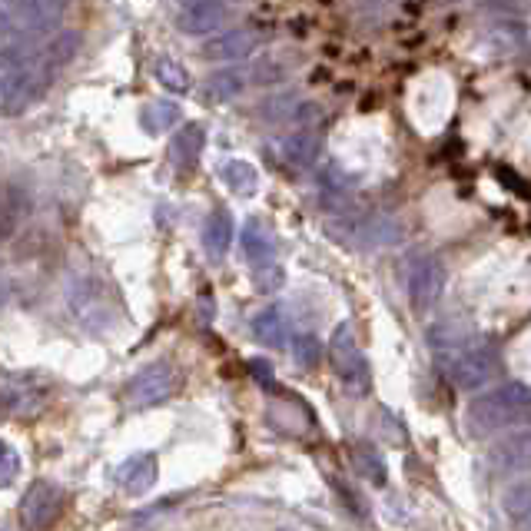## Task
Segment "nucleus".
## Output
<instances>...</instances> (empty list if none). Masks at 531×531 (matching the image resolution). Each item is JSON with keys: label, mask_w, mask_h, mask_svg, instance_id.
<instances>
[{"label": "nucleus", "mask_w": 531, "mask_h": 531, "mask_svg": "<svg viewBox=\"0 0 531 531\" xmlns=\"http://www.w3.org/2000/svg\"><path fill=\"white\" fill-rule=\"evenodd\" d=\"M442 352V369L445 376L452 379V385L458 389L472 392V389H482L485 382H492L498 376V366H502V359H498V349L492 342L485 339H472V336H462V339H449V342H435Z\"/></svg>", "instance_id": "1"}, {"label": "nucleus", "mask_w": 531, "mask_h": 531, "mask_svg": "<svg viewBox=\"0 0 531 531\" xmlns=\"http://www.w3.org/2000/svg\"><path fill=\"white\" fill-rule=\"evenodd\" d=\"M528 409H531V392L525 382H508L498 385V389L478 395V399L468 405V429L472 432H502V429H515V425L528 422Z\"/></svg>", "instance_id": "2"}, {"label": "nucleus", "mask_w": 531, "mask_h": 531, "mask_svg": "<svg viewBox=\"0 0 531 531\" xmlns=\"http://www.w3.org/2000/svg\"><path fill=\"white\" fill-rule=\"evenodd\" d=\"M329 362H332V369H336L339 382L346 385L349 395H369L372 372H369V362H366V356H362L356 332H352L349 322H342V326H336V332H332Z\"/></svg>", "instance_id": "3"}, {"label": "nucleus", "mask_w": 531, "mask_h": 531, "mask_svg": "<svg viewBox=\"0 0 531 531\" xmlns=\"http://www.w3.org/2000/svg\"><path fill=\"white\" fill-rule=\"evenodd\" d=\"M180 389V372L173 362H150L147 369H140L127 385V405L130 409H153L166 399H173V392Z\"/></svg>", "instance_id": "4"}, {"label": "nucleus", "mask_w": 531, "mask_h": 531, "mask_svg": "<svg viewBox=\"0 0 531 531\" xmlns=\"http://www.w3.org/2000/svg\"><path fill=\"white\" fill-rule=\"evenodd\" d=\"M445 293V266L439 256L419 253L409 263V303L415 312H429Z\"/></svg>", "instance_id": "5"}, {"label": "nucleus", "mask_w": 531, "mask_h": 531, "mask_svg": "<svg viewBox=\"0 0 531 531\" xmlns=\"http://www.w3.org/2000/svg\"><path fill=\"white\" fill-rule=\"evenodd\" d=\"M64 498H67L64 488L57 482L40 478L20 498V522H24L27 531H47L60 518V512H64Z\"/></svg>", "instance_id": "6"}, {"label": "nucleus", "mask_w": 531, "mask_h": 531, "mask_svg": "<svg viewBox=\"0 0 531 531\" xmlns=\"http://www.w3.org/2000/svg\"><path fill=\"white\" fill-rule=\"evenodd\" d=\"M70 0H14V24L27 34H50L67 17Z\"/></svg>", "instance_id": "7"}, {"label": "nucleus", "mask_w": 531, "mask_h": 531, "mask_svg": "<svg viewBox=\"0 0 531 531\" xmlns=\"http://www.w3.org/2000/svg\"><path fill=\"white\" fill-rule=\"evenodd\" d=\"M226 17H229L226 0H186L180 14H176V27L190 37H206L213 30H220Z\"/></svg>", "instance_id": "8"}, {"label": "nucleus", "mask_w": 531, "mask_h": 531, "mask_svg": "<svg viewBox=\"0 0 531 531\" xmlns=\"http://www.w3.org/2000/svg\"><path fill=\"white\" fill-rule=\"evenodd\" d=\"M233 236H236L233 216H229V210H223V206H216V210L206 216V223H203V249H206V256H210L213 263H223L229 246H233Z\"/></svg>", "instance_id": "9"}, {"label": "nucleus", "mask_w": 531, "mask_h": 531, "mask_svg": "<svg viewBox=\"0 0 531 531\" xmlns=\"http://www.w3.org/2000/svg\"><path fill=\"white\" fill-rule=\"evenodd\" d=\"M203 147H206V130L200 123H186V127L170 140V163L180 173H193L203 156Z\"/></svg>", "instance_id": "10"}, {"label": "nucleus", "mask_w": 531, "mask_h": 531, "mask_svg": "<svg viewBox=\"0 0 531 531\" xmlns=\"http://www.w3.org/2000/svg\"><path fill=\"white\" fill-rule=\"evenodd\" d=\"M259 47V34L253 27H239V30H226L216 40L203 47V57L206 60H239L246 54H253Z\"/></svg>", "instance_id": "11"}, {"label": "nucleus", "mask_w": 531, "mask_h": 531, "mask_svg": "<svg viewBox=\"0 0 531 531\" xmlns=\"http://www.w3.org/2000/svg\"><path fill=\"white\" fill-rule=\"evenodd\" d=\"M319 153H322V137L316 130H296L283 140V160L289 170H296V173L312 170Z\"/></svg>", "instance_id": "12"}, {"label": "nucleus", "mask_w": 531, "mask_h": 531, "mask_svg": "<svg viewBox=\"0 0 531 531\" xmlns=\"http://www.w3.org/2000/svg\"><path fill=\"white\" fill-rule=\"evenodd\" d=\"M117 482L120 488L127 495H147L153 482H156V458L150 452H140V455H133L127 458V462L120 465V472H117Z\"/></svg>", "instance_id": "13"}, {"label": "nucleus", "mask_w": 531, "mask_h": 531, "mask_svg": "<svg viewBox=\"0 0 531 531\" xmlns=\"http://www.w3.org/2000/svg\"><path fill=\"white\" fill-rule=\"evenodd\" d=\"M243 256L249 259L253 269L276 266V243L269 236V229L259 220H246L243 226Z\"/></svg>", "instance_id": "14"}, {"label": "nucleus", "mask_w": 531, "mask_h": 531, "mask_svg": "<svg viewBox=\"0 0 531 531\" xmlns=\"http://www.w3.org/2000/svg\"><path fill=\"white\" fill-rule=\"evenodd\" d=\"M24 213H27V196L17 186L0 183V243L14 233L17 223L24 220Z\"/></svg>", "instance_id": "15"}, {"label": "nucleus", "mask_w": 531, "mask_h": 531, "mask_svg": "<svg viewBox=\"0 0 531 531\" xmlns=\"http://www.w3.org/2000/svg\"><path fill=\"white\" fill-rule=\"evenodd\" d=\"M253 336H256V342H263V346H269V349L286 346V319H283V312H279L276 306L259 312V316L253 319Z\"/></svg>", "instance_id": "16"}, {"label": "nucleus", "mask_w": 531, "mask_h": 531, "mask_svg": "<svg viewBox=\"0 0 531 531\" xmlns=\"http://www.w3.org/2000/svg\"><path fill=\"white\" fill-rule=\"evenodd\" d=\"M319 193H322V203H326V210H336L349 200L352 193V176H346L339 170V166H326V173H322L319 180Z\"/></svg>", "instance_id": "17"}, {"label": "nucleus", "mask_w": 531, "mask_h": 531, "mask_svg": "<svg viewBox=\"0 0 531 531\" xmlns=\"http://www.w3.org/2000/svg\"><path fill=\"white\" fill-rule=\"evenodd\" d=\"M246 83H249L246 70L229 67V70H220V74L210 77V83H206V93H210V100L226 103V100H236L239 93L246 90Z\"/></svg>", "instance_id": "18"}, {"label": "nucleus", "mask_w": 531, "mask_h": 531, "mask_svg": "<svg viewBox=\"0 0 531 531\" xmlns=\"http://www.w3.org/2000/svg\"><path fill=\"white\" fill-rule=\"evenodd\" d=\"M505 515L515 525V531H528V515H531V488L528 482H515L505 492Z\"/></svg>", "instance_id": "19"}, {"label": "nucleus", "mask_w": 531, "mask_h": 531, "mask_svg": "<svg viewBox=\"0 0 531 531\" xmlns=\"http://www.w3.org/2000/svg\"><path fill=\"white\" fill-rule=\"evenodd\" d=\"M220 176H223V183H226L236 196H253L256 186H259L256 170H253L249 163H243V160H229L223 170H220Z\"/></svg>", "instance_id": "20"}, {"label": "nucleus", "mask_w": 531, "mask_h": 531, "mask_svg": "<svg viewBox=\"0 0 531 531\" xmlns=\"http://www.w3.org/2000/svg\"><path fill=\"white\" fill-rule=\"evenodd\" d=\"M495 462L508 468V472H515V468H525L528 465V435L518 432V435H508V439L495 449Z\"/></svg>", "instance_id": "21"}, {"label": "nucleus", "mask_w": 531, "mask_h": 531, "mask_svg": "<svg viewBox=\"0 0 531 531\" xmlns=\"http://www.w3.org/2000/svg\"><path fill=\"white\" fill-rule=\"evenodd\" d=\"M156 80H160V87L170 90V93H190V87H193L186 67L176 64V60H170V57L156 60Z\"/></svg>", "instance_id": "22"}, {"label": "nucleus", "mask_w": 531, "mask_h": 531, "mask_svg": "<svg viewBox=\"0 0 531 531\" xmlns=\"http://www.w3.org/2000/svg\"><path fill=\"white\" fill-rule=\"evenodd\" d=\"M293 359L299 369H316L322 359V346L316 336H296L293 342Z\"/></svg>", "instance_id": "23"}, {"label": "nucleus", "mask_w": 531, "mask_h": 531, "mask_svg": "<svg viewBox=\"0 0 531 531\" xmlns=\"http://www.w3.org/2000/svg\"><path fill=\"white\" fill-rule=\"evenodd\" d=\"M176 120H180V110L173 103H153V107L143 110V127L150 133H160V127H170Z\"/></svg>", "instance_id": "24"}, {"label": "nucleus", "mask_w": 531, "mask_h": 531, "mask_svg": "<svg viewBox=\"0 0 531 531\" xmlns=\"http://www.w3.org/2000/svg\"><path fill=\"white\" fill-rule=\"evenodd\" d=\"M356 465L366 472L376 485H385V462L379 458V452H372V445H359L356 449Z\"/></svg>", "instance_id": "25"}, {"label": "nucleus", "mask_w": 531, "mask_h": 531, "mask_svg": "<svg viewBox=\"0 0 531 531\" xmlns=\"http://www.w3.org/2000/svg\"><path fill=\"white\" fill-rule=\"evenodd\" d=\"M17 472H20V458L14 452V445L0 439V488H7L10 482H14Z\"/></svg>", "instance_id": "26"}, {"label": "nucleus", "mask_w": 531, "mask_h": 531, "mask_svg": "<svg viewBox=\"0 0 531 531\" xmlns=\"http://www.w3.org/2000/svg\"><path fill=\"white\" fill-rule=\"evenodd\" d=\"M296 110H299V100L296 97H276V100H269L266 107H263L266 117H273V120H293Z\"/></svg>", "instance_id": "27"}, {"label": "nucleus", "mask_w": 531, "mask_h": 531, "mask_svg": "<svg viewBox=\"0 0 531 531\" xmlns=\"http://www.w3.org/2000/svg\"><path fill=\"white\" fill-rule=\"evenodd\" d=\"M498 176H502V183H505V186H512V190H515V193H518V196H522V200H525V196H528V186H525L522 180H518V173L505 170V166H502V170H498Z\"/></svg>", "instance_id": "28"}]
</instances>
